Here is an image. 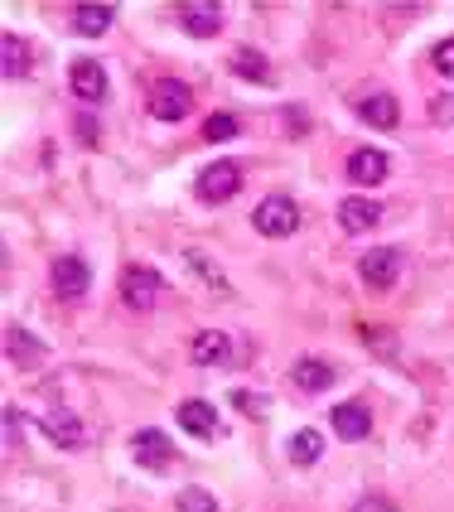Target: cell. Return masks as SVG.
<instances>
[{
    "label": "cell",
    "mask_w": 454,
    "mask_h": 512,
    "mask_svg": "<svg viewBox=\"0 0 454 512\" xmlns=\"http://www.w3.org/2000/svg\"><path fill=\"white\" fill-rule=\"evenodd\" d=\"M252 228L261 232V237H290V232L300 228V203L285 199V194L261 199L256 203V213H252Z\"/></svg>",
    "instance_id": "obj_1"
},
{
    "label": "cell",
    "mask_w": 454,
    "mask_h": 512,
    "mask_svg": "<svg viewBox=\"0 0 454 512\" xmlns=\"http://www.w3.org/2000/svg\"><path fill=\"white\" fill-rule=\"evenodd\" d=\"M189 87L179 83V78H160V83L150 87V97H145V112L155 116V121H184L189 112Z\"/></svg>",
    "instance_id": "obj_2"
},
{
    "label": "cell",
    "mask_w": 454,
    "mask_h": 512,
    "mask_svg": "<svg viewBox=\"0 0 454 512\" xmlns=\"http://www.w3.org/2000/svg\"><path fill=\"white\" fill-rule=\"evenodd\" d=\"M358 276L368 290H392L401 281V252L392 247H372V252L358 256Z\"/></svg>",
    "instance_id": "obj_3"
},
{
    "label": "cell",
    "mask_w": 454,
    "mask_h": 512,
    "mask_svg": "<svg viewBox=\"0 0 454 512\" xmlns=\"http://www.w3.org/2000/svg\"><path fill=\"white\" fill-rule=\"evenodd\" d=\"M121 300H126L131 310L145 314L160 300V276H155L150 266H126V271H121Z\"/></svg>",
    "instance_id": "obj_4"
},
{
    "label": "cell",
    "mask_w": 454,
    "mask_h": 512,
    "mask_svg": "<svg viewBox=\"0 0 454 512\" xmlns=\"http://www.w3.org/2000/svg\"><path fill=\"white\" fill-rule=\"evenodd\" d=\"M49 276H54V295H58V300H83L87 281H92L87 261H78V256H54Z\"/></svg>",
    "instance_id": "obj_5"
},
{
    "label": "cell",
    "mask_w": 454,
    "mask_h": 512,
    "mask_svg": "<svg viewBox=\"0 0 454 512\" xmlns=\"http://www.w3.org/2000/svg\"><path fill=\"white\" fill-rule=\"evenodd\" d=\"M68 87H73V97L78 102H102L107 97V68L97 63V58H78L73 68H68Z\"/></svg>",
    "instance_id": "obj_6"
},
{
    "label": "cell",
    "mask_w": 454,
    "mask_h": 512,
    "mask_svg": "<svg viewBox=\"0 0 454 512\" xmlns=\"http://www.w3.org/2000/svg\"><path fill=\"white\" fill-rule=\"evenodd\" d=\"M237 189H242V170H237L232 160H223V165H208V170L199 174V199L203 203H227Z\"/></svg>",
    "instance_id": "obj_7"
},
{
    "label": "cell",
    "mask_w": 454,
    "mask_h": 512,
    "mask_svg": "<svg viewBox=\"0 0 454 512\" xmlns=\"http://www.w3.org/2000/svg\"><path fill=\"white\" fill-rule=\"evenodd\" d=\"M131 455L141 459L150 474H160V469H170L174 464V445H170L165 430H141V435L131 440Z\"/></svg>",
    "instance_id": "obj_8"
},
{
    "label": "cell",
    "mask_w": 454,
    "mask_h": 512,
    "mask_svg": "<svg viewBox=\"0 0 454 512\" xmlns=\"http://www.w3.org/2000/svg\"><path fill=\"white\" fill-rule=\"evenodd\" d=\"M387 170H392V160H387L382 150H372V145H358V150L348 155V165H343V174H348L353 184H382Z\"/></svg>",
    "instance_id": "obj_9"
},
{
    "label": "cell",
    "mask_w": 454,
    "mask_h": 512,
    "mask_svg": "<svg viewBox=\"0 0 454 512\" xmlns=\"http://www.w3.org/2000/svg\"><path fill=\"white\" fill-rule=\"evenodd\" d=\"M382 223V203L363 199V194H353V199H339V228L348 237H358V232H368Z\"/></svg>",
    "instance_id": "obj_10"
},
{
    "label": "cell",
    "mask_w": 454,
    "mask_h": 512,
    "mask_svg": "<svg viewBox=\"0 0 454 512\" xmlns=\"http://www.w3.org/2000/svg\"><path fill=\"white\" fill-rule=\"evenodd\" d=\"M329 426L339 430V440H368L372 416H368V406H363V401H343V406L329 411Z\"/></svg>",
    "instance_id": "obj_11"
},
{
    "label": "cell",
    "mask_w": 454,
    "mask_h": 512,
    "mask_svg": "<svg viewBox=\"0 0 454 512\" xmlns=\"http://www.w3.org/2000/svg\"><path fill=\"white\" fill-rule=\"evenodd\" d=\"M179 20H184L189 34L208 39V34H218V29H223V5H218V0H189V5L179 10Z\"/></svg>",
    "instance_id": "obj_12"
},
{
    "label": "cell",
    "mask_w": 454,
    "mask_h": 512,
    "mask_svg": "<svg viewBox=\"0 0 454 512\" xmlns=\"http://www.w3.org/2000/svg\"><path fill=\"white\" fill-rule=\"evenodd\" d=\"M358 116L368 121V126H377V131H397L401 126V107L392 92H372V97H363L358 102Z\"/></svg>",
    "instance_id": "obj_13"
},
{
    "label": "cell",
    "mask_w": 454,
    "mask_h": 512,
    "mask_svg": "<svg viewBox=\"0 0 454 512\" xmlns=\"http://www.w3.org/2000/svg\"><path fill=\"white\" fill-rule=\"evenodd\" d=\"M194 363H203V368H218V363H227L232 358V339H227L223 329H203V334H194Z\"/></svg>",
    "instance_id": "obj_14"
},
{
    "label": "cell",
    "mask_w": 454,
    "mask_h": 512,
    "mask_svg": "<svg viewBox=\"0 0 454 512\" xmlns=\"http://www.w3.org/2000/svg\"><path fill=\"white\" fill-rule=\"evenodd\" d=\"M179 426L189 435H199V440H213L218 435V411L208 401H179Z\"/></svg>",
    "instance_id": "obj_15"
},
{
    "label": "cell",
    "mask_w": 454,
    "mask_h": 512,
    "mask_svg": "<svg viewBox=\"0 0 454 512\" xmlns=\"http://www.w3.org/2000/svg\"><path fill=\"white\" fill-rule=\"evenodd\" d=\"M44 435H49L54 445H63V450H78V445H83V421H78L73 411L58 406V411L44 416Z\"/></svg>",
    "instance_id": "obj_16"
},
{
    "label": "cell",
    "mask_w": 454,
    "mask_h": 512,
    "mask_svg": "<svg viewBox=\"0 0 454 512\" xmlns=\"http://www.w3.org/2000/svg\"><path fill=\"white\" fill-rule=\"evenodd\" d=\"M29 63H34V58H29L25 39H20V34H5V39H0V73H5V78H29Z\"/></svg>",
    "instance_id": "obj_17"
},
{
    "label": "cell",
    "mask_w": 454,
    "mask_h": 512,
    "mask_svg": "<svg viewBox=\"0 0 454 512\" xmlns=\"http://www.w3.org/2000/svg\"><path fill=\"white\" fill-rule=\"evenodd\" d=\"M73 29L87 34V39H97V34H107L112 29V5H97V0H87L73 10Z\"/></svg>",
    "instance_id": "obj_18"
},
{
    "label": "cell",
    "mask_w": 454,
    "mask_h": 512,
    "mask_svg": "<svg viewBox=\"0 0 454 512\" xmlns=\"http://www.w3.org/2000/svg\"><path fill=\"white\" fill-rule=\"evenodd\" d=\"M285 455H290V464H319V455H324V435L310 426L295 430L290 445H285Z\"/></svg>",
    "instance_id": "obj_19"
},
{
    "label": "cell",
    "mask_w": 454,
    "mask_h": 512,
    "mask_svg": "<svg viewBox=\"0 0 454 512\" xmlns=\"http://www.w3.org/2000/svg\"><path fill=\"white\" fill-rule=\"evenodd\" d=\"M329 382H334V368H329L324 358H300V363H295V387H300V392H324Z\"/></svg>",
    "instance_id": "obj_20"
},
{
    "label": "cell",
    "mask_w": 454,
    "mask_h": 512,
    "mask_svg": "<svg viewBox=\"0 0 454 512\" xmlns=\"http://www.w3.org/2000/svg\"><path fill=\"white\" fill-rule=\"evenodd\" d=\"M5 353H10L20 368H29V363H39V358H44V343L29 339L25 329H10V334H5Z\"/></svg>",
    "instance_id": "obj_21"
},
{
    "label": "cell",
    "mask_w": 454,
    "mask_h": 512,
    "mask_svg": "<svg viewBox=\"0 0 454 512\" xmlns=\"http://www.w3.org/2000/svg\"><path fill=\"white\" fill-rule=\"evenodd\" d=\"M232 68H237L242 78H252V83H266V78H271V63L256 58L252 49H237V54H232Z\"/></svg>",
    "instance_id": "obj_22"
},
{
    "label": "cell",
    "mask_w": 454,
    "mask_h": 512,
    "mask_svg": "<svg viewBox=\"0 0 454 512\" xmlns=\"http://www.w3.org/2000/svg\"><path fill=\"white\" fill-rule=\"evenodd\" d=\"M242 126H237V116H227V112H213L208 121H203V141H232Z\"/></svg>",
    "instance_id": "obj_23"
},
{
    "label": "cell",
    "mask_w": 454,
    "mask_h": 512,
    "mask_svg": "<svg viewBox=\"0 0 454 512\" xmlns=\"http://www.w3.org/2000/svg\"><path fill=\"white\" fill-rule=\"evenodd\" d=\"M174 508H179V512H218V498H213L208 488H184Z\"/></svg>",
    "instance_id": "obj_24"
},
{
    "label": "cell",
    "mask_w": 454,
    "mask_h": 512,
    "mask_svg": "<svg viewBox=\"0 0 454 512\" xmlns=\"http://www.w3.org/2000/svg\"><path fill=\"white\" fill-rule=\"evenodd\" d=\"M435 68H440L445 78H454V39H445V44H435Z\"/></svg>",
    "instance_id": "obj_25"
},
{
    "label": "cell",
    "mask_w": 454,
    "mask_h": 512,
    "mask_svg": "<svg viewBox=\"0 0 454 512\" xmlns=\"http://www.w3.org/2000/svg\"><path fill=\"white\" fill-rule=\"evenodd\" d=\"M73 126H78V141H97V121H92V116H78V121H73Z\"/></svg>",
    "instance_id": "obj_26"
},
{
    "label": "cell",
    "mask_w": 454,
    "mask_h": 512,
    "mask_svg": "<svg viewBox=\"0 0 454 512\" xmlns=\"http://www.w3.org/2000/svg\"><path fill=\"white\" fill-rule=\"evenodd\" d=\"M353 512H392V503H387V498H358Z\"/></svg>",
    "instance_id": "obj_27"
},
{
    "label": "cell",
    "mask_w": 454,
    "mask_h": 512,
    "mask_svg": "<svg viewBox=\"0 0 454 512\" xmlns=\"http://www.w3.org/2000/svg\"><path fill=\"white\" fill-rule=\"evenodd\" d=\"M435 116L445 121V116H454V102H435Z\"/></svg>",
    "instance_id": "obj_28"
}]
</instances>
